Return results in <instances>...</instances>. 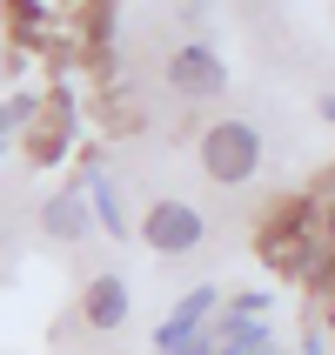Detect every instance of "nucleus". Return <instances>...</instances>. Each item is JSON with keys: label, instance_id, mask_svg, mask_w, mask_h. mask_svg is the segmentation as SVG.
<instances>
[{"label": "nucleus", "instance_id": "nucleus-1", "mask_svg": "<svg viewBox=\"0 0 335 355\" xmlns=\"http://www.w3.org/2000/svg\"><path fill=\"white\" fill-rule=\"evenodd\" d=\"M261 161H268V141H261L255 121H215L208 135H201V168L215 188H248L261 175Z\"/></svg>", "mask_w": 335, "mask_h": 355}, {"label": "nucleus", "instance_id": "nucleus-2", "mask_svg": "<svg viewBox=\"0 0 335 355\" xmlns=\"http://www.w3.org/2000/svg\"><path fill=\"white\" fill-rule=\"evenodd\" d=\"M316 215H309V201H275V215L261 228V261L275 268V275H309V261H316Z\"/></svg>", "mask_w": 335, "mask_h": 355}, {"label": "nucleus", "instance_id": "nucleus-3", "mask_svg": "<svg viewBox=\"0 0 335 355\" xmlns=\"http://www.w3.org/2000/svg\"><path fill=\"white\" fill-rule=\"evenodd\" d=\"M141 241H148L155 255H195L201 241H208V215H201L195 201L168 195V201H155V208L141 215Z\"/></svg>", "mask_w": 335, "mask_h": 355}, {"label": "nucleus", "instance_id": "nucleus-4", "mask_svg": "<svg viewBox=\"0 0 335 355\" xmlns=\"http://www.w3.org/2000/svg\"><path fill=\"white\" fill-rule=\"evenodd\" d=\"M168 87H175L181 101H215L221 87H228V67L215 60V47L188 40V47H175V54H168Z\"/></svg>", "mask_w": 335, "mask_h": 355}, {"label": "nucleus", "instance_id": "nucleus-5", "mask_svg": "<svg viewBox=\"0 0 335 355\" xmlns=\"http://www.w3.org/2000/svg\"><path fill=\"white\" fill-rule=\"evenodd\" d=\"M128 309H135L128 275H94L87 288H80V322H87L94 336H114L121 322H128Z\"/></svg>", "mask_w": 335, "mask_h": 355}, {"label": "nucleus", "instance_id": "nucleus-6", "mask_svg": "<svg viewBox=\"0 0 335 355\" xmlns=\"http://www.w3.org/2000/svg\"><path fill=\"white\" fill-rule=\"evenodd\" d=\"M40 228H47V241H80L87 228H94V201H87V188H60V195L47 201Z\"/></svg>", "mask_w": 335, "mask_h": 355}, {"label": "nucleus", "instance_id": "nucleus-7", "mask_svg": "<svg viewBox=\"0 0 335 355\" xmlns=\"http://www.w3.org/2000/svg\"><path fill=\"white\" fill-rule=\"evenodd\" d=\"M201 309H215V288H195V295H188V309H181V315L168 322V329H161V349H168V355L181 349V336H195V322H201Z\"/></svg>", "mask_w": 335, "mask_h": 355}, {"label": "nucleus", "instance_id": "nucleus-8", "mask_svg": "<svg viewBox=\"0 0 335 355\" xmlns=\"http://www.w3.org/2000/svg\"><path fill=\"white\" fill-rule=\"evenodd\" d=\"M87 201H94V221L108 228V235H128V215H121V195L108 188V175L87 181Z\"/></svg>", "mask_w": 335, "mask_h": 355}, {"label": "nucleus", "instance_id": "nucleus-9", "mask_svg": "<svg viewBox=\"0 0 335 355\" xmlns=\"http://www.w3.org/2000/svg\"><path fill=\"white\" fill-rule=\"evenodd\" d=\"M14 7V27H40V0H7Z\"/></svg>", "mask_w": 335, "mask_h": 355}, {"label": "nucleus", "instance_id": "nucleus-10", "mask_svg": "<svg viewBox=\"0 0 335 355\" xmlns=\"http://www.w3.org/2000/svg\"><path fill=\"white\" fill-rule=\"evenodd\" d=\"M329 235H335V201H329Z\"/></svg>", "mask_w": 335, "mask_h": 355}]
</instances>
